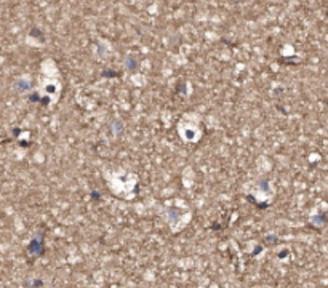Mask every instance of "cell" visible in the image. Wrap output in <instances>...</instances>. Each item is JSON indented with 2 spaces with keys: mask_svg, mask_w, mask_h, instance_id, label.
<instances>
[{
  "mask_svg": "<svg viewBox=\"0 0 328 288\" xmlns=\"http://www.w3.org/2000/svg\"><path fill=\"white\" fill-rule=\"evenodd\" d=\"M27 250L31 251V253H34V255H43V240H42V237L40 239H34L31 243H29V246H27Z\"/></svg>",
  "mask_w": 328,
  "mask_h": 288,
  "instance_id": "1",
  "label": "cell"
}]
</instances>
